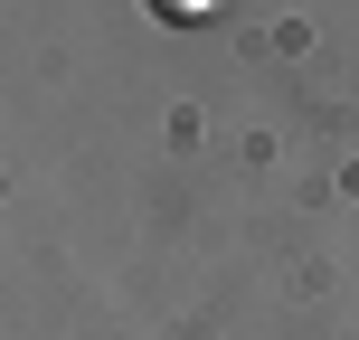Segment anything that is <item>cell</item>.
<instances>
[{"label":"cell","mask_w":359,"mask_h":340,"mask_svg":"<svg viewBox=\"0 0 359 340\" xmlns=\"http://www.w3.org/2000/svg\"><path fill=\"white\" fill-rule=\"evenodd\" d=\"M217 0H151V19H170V29H189V19H208Z\"/></svg>","instance_id":"cell-1"}]
</instances>
